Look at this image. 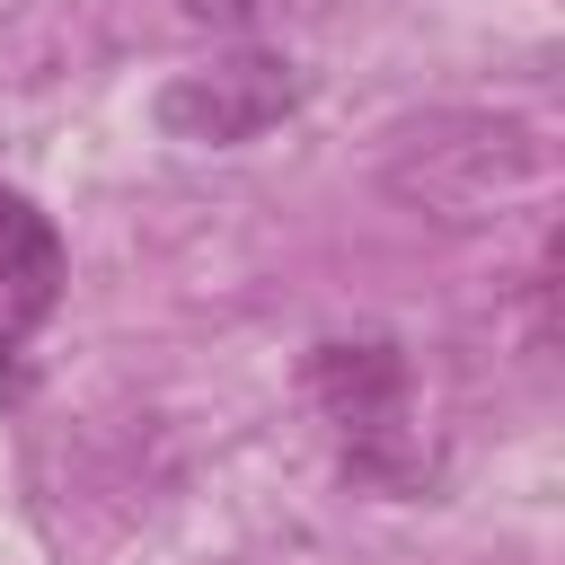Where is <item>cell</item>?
Segmentation results:
<instances>
[{
  "label": "cell",
  "mask_w": 565,
  "mask_h": 565,
  "mask_svg": "<svg viewBox=\"0 0 565 565\" xmlns=\"http://www.w3.org/2000/svg\"><path fill=\"white\" fill-rule=\"evenodd\" d=\"M309 397L335 424L353 477H371V486H415L424 477V450L406 433L415 380H406V353L388 335H327L309 353Z\"/></svg>",
  "instance_id": "6da1fadb"
},
{
  "label": "cell",
  "mask_w": 565,
  "mask_h": 565,
  "mask_svg": "<svg viewBox=\"0 0 565 565\" xmlns=\"http://www.w3.org/2000/svg\"><path fill=\"white\" fill-rule=\"evenodd\" d=\"M309 97V71L274 44H230L194 71H168L159 97H150V124L185 150H247L265 141L274 124H291Z\"/></svg>",
  "instance_id": "7a4b0ae2"
},
{
  "label": "cell",
  "mask_w": 565,
  "mask_h": 565,
  "mask_svg": "<svg viewBox=\"0 0 565 565\" xmlns=\"http://www.w3.org/2000/svg\"><path fill=\"white\" fill-rule=\"evenodd\" d=\"M62 291H71V247H62V230H53L18 185H0V388H18V362H26V344L44 335V318L62 309Z\"/></svg>",
  "instance_id": "3957f363"
},
{
  "label": "cell",
  "mask_w": 565,
  "mask_h": 565,
  "mask_svg": "<svg viewBox=\"0 0 565 565\" xmlns=\"http://www.w3.org/2000/svg\"><path fill=\"white\" fill-rule=\"evenodd\" d=\"M185 18H203V26H265V18H291V9H309V0H177Z\"/></svg>",
  "instance_id": "277c9868"
}]
</instances>
